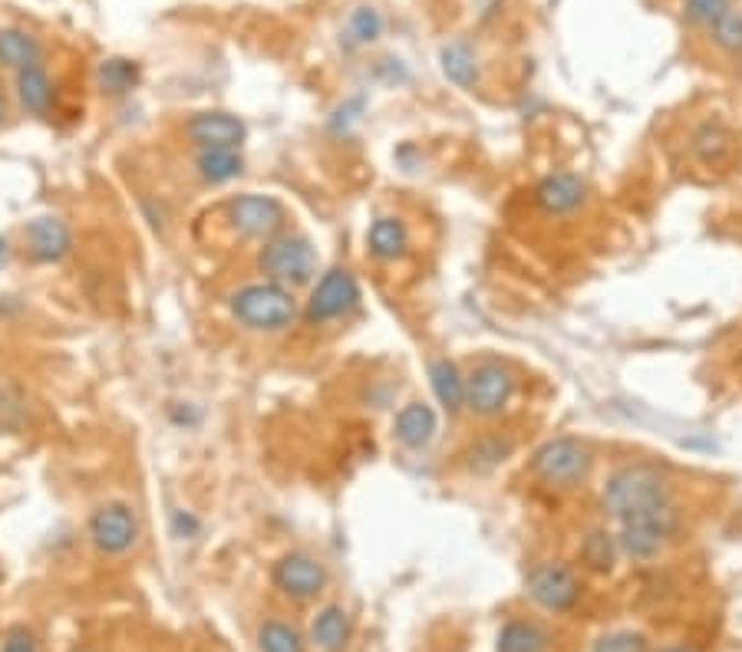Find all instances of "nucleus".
I'll list each match as a JSON object with an SVG mask.
<instances>
[{"instance_id":"23","label":"nucleus","mask_w":742,"mask_h":652,"mask_svg":"<svg viewBox=\"0 0 742 652\" xmlns=\"http://www.w3.org/2000/svg\"><path fill=\"white\" fill-rule=\"evenodd\" d=\"M139 83V64L126 57H110L96 67V87L106 96H126Z\"/></svg>"},{"instance_id":"7","label":"nucleus","mask_w":742,"mask_h":652,"mask_svg":"<svg viewBox=\"0 0 742 652\" xmlns=\"http://www.w3.org/2000/svg\"><path fill=\"white\" fill-rule=\"evenodd\" d=\"M231 228L254 241H271L287 225V208L274 195H235L225 205Z\"/></svg>"},{"instance_id":"22","label":"nucleus","mask_w":742,"mask_h":652,"mask_svg":"<svg viewBox=\"0 0 742 652\" xmlns=\"http://www.w3.org/2000/svg\"><path fill=\"white\" fill-rule=\"evenodd\" d=\"M440 64H443V73L449 83L463 87V90H472L479 83V60H476V50L463 41H453L440 50Z\"/></svg>"},{"instance_id":"10","label":"nucleus","mask_w":742,"mask_h":652,"mask_svg":"<svg viewBox=\"0 0 742 652\" xmlns=\"http://www.w3.org/2000/svg\"><path fill=\"white\" fill-rule=\"evenodd\" d=\"M90 540L103 553H126L139 540V517L123 501L103 504L90 517Z\"/></svg>"},{"instance_id":"3","label":"nucleus","mask_w":742,"mask_h":652,"mask_svg":"<svg viewBox=\"0 0 742 652\" xmlns=\"http://www.w3.org/2000/svg\"><path fill=\"white\" fill-rule=\"evenodd\" d=\"M591 461L594 458H591L587 442H581L574 435H558L535 448L528 468L548 488H578L587 478Z\"/></svg>"},{"instance_id":"30","label":"nucleus","mask_w":742,"mask_h":652,"mask_svg":"<svg viewBox=\"0 0 742 652\" xmlns=\"http://www.w3.org/2000/svg\"><path fill=\"white\" fill-rule=\"evenodd\" d=\"M693 149H696V156H699L703 162H719V159L729 152V136H726L719 126L706 123V126L693 136Z\"/></svg>"},{"instance_id":"29","label":"nucleus","mask_w":742,"mask_h":652,"mask_svg":"<svg viewBox=\"0 0 742 652\" xmlns=\"http://www.w3.org/2000/svg\"><path fill=\"white\" fill-rule=\"evenodd\" d=\"M709 34H712V44L722 50V54H742V14L739 11H729V14H722L712 27H709Z\"/></svg>"},{"instance_id":"13","label":"nucleus","mask_w":742,"mask_h":652,"mask_svg":"<svg viewBox=\"0 0 742 652\" xmlns=\"http://www.w3.org/2000/svg\"><path fill=\"white\" fill-rule=\"evenodd\" d=\"M584 198H587V185L574 172H551L535 188V205L551 218L578 211L584 205Z\"/></svg>"},{"instance_id":"37","label":"nucleus","mask_w":742,"mask_h":652,"mask_svg":"<svg viewBox=\"0 0 742 652\" xmlns=\"http://www.w3.org/2000/svg\"><path fill=\"white\" fill-rule=\"evenodd\" d=\"M663 652H689V649H663Z\"/></svg>"},{"instance_id":"8","label":"nucleus","mask_w":742,"mask_h":652,"mask_svg":"<svg viewBox=\"0 0 742 652\" xmlns=\"http://www.w3.org/2000/svg\"><path fill=\"white\" fill-rule=\"evenodd\" d=\"M359 304V284L346 267H330L310 290L304 317L307 323H330L346 317Z\"/></svg>"},{"instance_id":"36","label":"nucleus","mask_w":742,"mask_h":652,"mask_svg":"<svg viewBox=\"0 0 742 652\" xmlns=\"http://www.w3.org/2000/svg\"><path fill=\"white\" fill-rule=\"evenodd\" d=\"M4 254H8V241H4V238H0V258H4Z\"/></svg>"},{"instance_id":"24","label":"nucleus","mask_w":742,"mask_h":652,"mask_svg":"<svg viewBox=\"0 0 742 652\" xmlns=\"http://www.w3.org/2000/svg\"><path fill=\"white\" fill-rule=\"evenodd\" d=\"M384 34V14L369 4H359L350 18H346V47H369L374 41H380Z\"/></svg>"},{"instance_id":"12","label":"nucleus","mask_w":742,"mask_h":652,"mask_svg":"<svg viewBox=\"0 0 742 652\" xmlns=\"http://www.w3.org/2000/svg\"><path fill=\"white\" fill-rule=\"evenodd\" d=\"M185 136L198 149H241L248 139V126L231 113H198L189 119Z\"/></svg>"},{"instance_id":"25","label":"nucleus","mask_w":742,"mask_h":652,"mask_svg":"<svg viewBox=\"0 0 742 652\" xmlns=\"http://www.w3.org/2000/svg\"><path fill=\"white\" fill-rule=\"evenodd\" d=\"M617 537L610 530H591L581 544V560L594 573H610L617 563Z\"/></svg>"},{"instance_id":"6","label":"nucleus","mask_w":742,"mask_h":652,"mask_svg":"<svg viewBox=\"0 0 742 652\" xmlns=\"http://www.w3.org/2000/svg\"><path fill=\"white\" fill-rule=\"evenodd\" d=\"M512 399H515V376L509 366L486 359L469 369V376H466V409L469 412L492 419V415H502L512 405Z\"/></svg>"},{"instance_id":"31","label":"nucleus","mask_w":742,"mask_h":652,"mask_svg":"<svg viewBox=\"0 0 742 652\" xmlns=\"http://www.w3.org/2000/svg\"><path fill=\"white\" fill-rule=\"evenodd\" d=\"M512 451V442H502V438H482V442H476L472 445V451H469V468L472 471H492L495 465H502L505 461V455Z\"/></svg>"},{"instance_id":"4","label":"nucleus","mask_w":742,"mask_h":652,"mask_svg":"<svg viewBox=\"0 0 742 652\" xmlns=\"http://www.w3.org/2000/svg\"><path fill=\"white\" fill-rule=\"evenodd\" d=\"M258 267H261L264 281L294 290V287H304L313 281L317 251L300 235H277V238L264 241V248L258 254Z\"/></svg>"},{"instance_id":"9","label":"nucleus","mask_w":742,"mask_h":652,"mask_svg":"<svg viewBox=\"0 0 742 652\" xmlns=\"http://www.w3.org/2000/svg\"><path fill=\"white\" fill-rule=\"evenodd\" d=\"M525 590L541 609H551V613L571 609L581 596V583H578L574 570L558 560L535 563L525 576Z\"/></svg>"},{"instance_id":"2","label":"nucleus","mask_w":742,"mask_h":652,"mask_svg":"<svg viewBox=\"0 0 742 652\" xmlns=\"http://www.w3.org/2000/svg\"><path fill=\"white\" fill-rule=\"evenodd\" d=\"M228 310L241 327L261 330V333H281V330L294 327V320L300 317L294 290L271 284V281L238 287L228 300Z\"/></svg>"},{"instance_id":"34","label":"nucleus","mask_w":742,"mask_h":652,"mask_svg":"<svg viewBox=\"0 0 742 652\" xmlns=\"http://www.w3.org/2000/svg\"><path fill=\"white\" fill-rule=\"evenodd\" d=\"M172 527H175V537H192V534L198 530V521H195L192 514H185V511H175Z\"/></svg>"},{"instance_id":"19","label":"nucleus","mask_w":742,"mask_h":652,"mask_svg":"<svg viewBox=\"0 0 742 652\" xmlns=\"http://www.w3.org/2000/svg\"><path fill=\"white\" fill-rule=\"evenodd\" d=\"M310 642L320 652H343L350 642V616L340 606H323L310 622Z\"/></svg>"},{"instance_id":"17","label":"nucleus","mask_w":742,"mask_h":652,"mask_svg":"<svg viewBox=\"0 0 742 652\" xmlns=\"http://www.w3.org/2000/svg\"><path fill=\"white\" fill-rule=\"evenodd\" d=\"M41 60H44V47L34 34L21 27H0V67L21 73L27 67H41Z\"/></svg>"},{"instance_id":"16","label":"nucleus","mask_w":742,"mask_h":652,"mask_svg":"<svg viewBox=\"0 0 742 652\" xmlns=\"http://www.w3.org/2000/svg\"><path fill=\"white\" fill-rule=\"evenodd\" d=\"M366 248L377 261H400L410 251V231L400 218L380 215L366 231Z\"/></svg>"},{"instance_id":"1","label":"nucleus","mask_w":742,"mask_h":652,"mask_svg":"<svg viewBox=\"0 0 742 652\" xmlns=\"http://www.w3.org/2000/svg\"><path fill=\"white\" fill-rule=\"evenodd\" d=\"M670 501H673V491H670L666 474L653 465H643V461L620 465L617 471L607 474V481L601 488V504L617 521L627 517V514H640V511L670 504Z\"/></svg>"},{"instance_id":"18","label":"nucleus","mask_w":742,"mask_h":652,"mask_svg":"<svg viewBox=\"0 0 742 652\" xmlns=\"http://www.w3.org/2000/svg\"><path fill=\"white\" fill-rule=\"evenodd\" d=\"M430 382H433V392H436L440 405L449 415L466 409V376L459 373V366L453 359H433L430 363Z\"/></svg>"},{"instance_id":"27","label":"nucleus","mask_w":742,"mask_h":652,"mask_svg":"<svg viewBox=\"0 0 742 652\" xmlns=\"http://www.w3.org/2000/svg\"><path fill=\"white\" fill-rule=\"evenodd\" d=\"M258 645H261V652H304L300 632L277 619H271L258 629Z\"/></svg>"},{"instance_id":"21","label":"nucleus","mask_w":742,"mask_h":652,"mask_svg":"<svg viewBox=\"0 0 742 652\" xmlns=\"http://www.w3.org/2000/svg\"><path fill=\"white\" fill-rule=\"evenodd\" d=\"M18 100L31 116H47L54 106V80L44 67H27L18 73Z\"/></svg>"},{"instance_id":"35","label":"nucleus","mask_w":742,"mask_h":652,"mask_svg":"<svg viewBox=\"0 0 742 652\" xmlns=\"http://www.w3.org/2000/svg\"><path fill=\"white\" fill-rule=\"evenodd\" d=\"M4 119H8V103H4V96H0V126H4Z\"/></svg>"},{"instance_id":"28","label":"nucleus","mask_w":742,"mask_h":652,"mask_svg":"<svg viewBox=\"0 0 742 652\" xmlns=\"http://www.w3.org/2000/svg\"><path fill=\"white\" fill-rule=\"evenodd\" d=\"M680 11H683L686 24L709 31L722 14L732 11V4H729V0H680Z\"/></svg>"},{"instance_id":"5","label":"nucleus","mask_w":742,"mask_h":652,"mask_svg":"<svg viewBox=\"0 0 742 652\" xmlns=\"http://www.w3.org/2000/svg\"><path fill=\"white\" fill-rule=\"evenodd\" d=\"M680 517H676V504H660L640 514H627L620 517V534H617V547L630 557V560H650L663 550V544L673 537Z\"/></svg>"},{"instance_id":"11","label":"nucleus","mask_w":742,"mask_h":652,"mask_svg":"<svg viewBox=\"0 0 742 652\" xmlns=\"http://www.w3.org/2000/svg\"><path fill=\"white\" fill-rule=\"evenodd\" d=\"M274 583L281 593H287L294 599H310V596L323 593L327 570L310 553H287L274 563Z\"/></svg>"},{"instance_id":"33","label":"nucleus","mask_w":742,"mask_h":652,"mask_svg":"<svg viewBox=\"0 0 742 652\" xmlns=\"http://www.w3.org/2000/svg\"><path fill=\"white\" fill-rule=\"evenodd\" d=\"M0 652H41V642H37L34 629L11 626L8 636H4V645H0Z\"/></svg>"},{"instance_id":"14","label":"nucleus","mask_w":742,"mask_h":652,"mask_svg":"<svg viewBox=\"0 0 742 652\" xmlns=\"http://www.w3.org/2000/svg\"><path fill=\"white\" fill-rule=\"evenodd\" d=\"M24 235H27V248H31L34 261H41V264H57L73 248V235H70L67 221L64 218H54V215L34 218Z\"/></svg>"},{"instance_id":"26","label":"nucleus","mask_w":742,"mask_h":652,"mask_svg":"<svg viewBox=\"0 0 742 652\" xmlns=\"http://www.w3.org/2000/svg\"><path fill=\"white\" fill-rule=\"evenodd\" d=\"M545 645H548V636L535 622L515 619L499 632V652H545Z\"/></svg>"},{"instance_id":"32","label":"nucleus","mask_w":742,"mask_h":652,"mask_svg":"<svg viewBox=\"0 0 742 652\" xmlns=\"http://www.w3.org/2000/svg\"><path fill=\"white\" fill-rule=\"evenodd\" d=\"M594 652H647V636L633 629L607 632L594 642Z\"/></svg>"},{"instance_id":"20","label":"nucleus","mask_w":742,"mask_h":652,"mask_svg":"<svg viewBox=\"0 0 742 652\" xmlns=\"http://www.w3.org/2000/svg\"><path fill=\"white\" fill-rule=\"evenodd\" d=\"M195 172L208 185H225V182H235L244 172V159H241L238 149H198Z\"/></svg>"},{"instance_id":"15","label":"nucleus","mask_w":742,"mask_h":652,"mask_svg":"<svg viewBox=\"0 0 742 652\" xmlns=\"http://www.w3.org/2000/svg\"><path fill=\"white\" fill-rule=\"evenodd\" d=\"M440 432V419H436V409L426 405V402H410L400 409L397 422H393V435L403 448L410 451H423Z\"/></svg>"}]
</instances>
